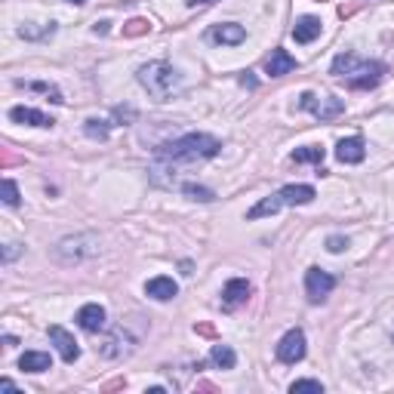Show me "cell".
Listing matches in <instances>:
<instances>
[{
    "label": "cell",
    "mask_w": 394,
    "mask_h": 394,
    "mask_svg": "<svg viewBox=\"0 0 394 394\" xmlns=\"http://www.w3.org/2000/svg\"><path fill=\"white\" fill-rule=\"evenodd\" d=\"M222 151V142L216 136L210 133H185L179 136V139L167 142V145H161L154 151V157L161 163H167V167H173V163H195V161H210V157H216Z\"/></svg>",
    "instance_id": "obj_1"
},
{
    "label": "cell",
    "mask_w": 394,
    "mask_h": 394,
    "mask_svg": "<svg viewBox=\"0 0 394 394\" xmlns=\"http://www.w3.org/2000/svg\"><path fill=\"white\" fill-rule=\"evenodd\" d=\"M329 71H333L336 77H345V83L351 90H372V87H379L385 77L382 62L361 59L357 53H339L333 59V68Z\"/></svg>",
    "instance_id": "obj_2"
},
{
    "label": "cell",
    "mask_w": 394,
    "mask_h": 394,
    "mask_svg": "<svg viewBox=\"0 0 394 394\" xmlns=\"http://www.w3.org/2000/svg\"><path fill=\"white\" fill-rule=\"evenodd\" d=\"M139 83L145 87V92L157 102H170L179 90H182V74L170 65V62H148L136 71Z\"/></svg>",
    "instance_id": "obj_3"
},
{
    "label": "cell",
    "mask_w": 394,
    "mask_h": 394,
    "mask_svg": "<svg viewBox=\"0 0 394 394\" xmlns=\"http://www.w3.org/2000/svg\"><path fill=\"white\" fill-rule=\"evenodd\" d=\"M314 197H318V195H314L311 185H284L281 191H274V195L262 197L259 204H256L253 210L247 213V219L274 216V213H277V210H284V206H305V204H311Z\"/></svg>",
    "instance_id": "obj_4"
},
{
    "label": "cell",
    "mask_w": 394,
    "mask_h": 394,
    "mask_svg": "<svg viewBox=\"0 0 394 394\" xmlns=\"http://www.w3.org/2000/svg\"><path fill=\"white\" fill-rule=\"evenodd\" d=\"M96 253H99L96 234H74V238H62L56 243V259L62 265H77L83 259H92Z\"/></svg>",
    "instance_id": "obj_5"
},
{
    "label": "cell",
    "mask_w": 394,
    "mask_h": 394,
    "mask_svg": "<svg viewBox=\"0 0 394 394\" xmlns=\"http://www.w3.org/2000/svg\"><path fill=\"white\" fill-rule=\"evenodd\" d=\"M299 108L302 111H311L318 120H333V117H339L342 111H345V102L342 99H336V96H314V92H302L299 96Z\"/></svg>",
    "instance_id": "obj_6"
},
{
    "label": "cell",
    "mask_w": 394,
    "mask_h": 394,
    "mask_svg": "<svg viewBox=\"0 0 394 394\" xmlns=\"http://www.w3.org/2000/svg\"><path fill=\"white\" fill-rule=\"evenodd\" d=\"M336 286V277L324 268H308L305 271V293H308V302H324V299L333 293Z\"/></svg>",
    "instance_id": "obj_7"
},
{
    "label": "cell",
    "mask_w": 394,
    "mask_h": 394,
    "mask_svg": "<svg viewBox=\"0 0 394 394\" xmlns=\"http://www.w3.org/2000/svg\"><path fill=\"white\" fill-rule=\"evenodd\" d=\"M305 357V333L299 327L286 329L284 339L277 342V361L281 363H299Z\"/></svg>",
    "instance_id": "obj_8"
},
{
    "label": "cell",
    "mask_w": 394,
    "mask_h": 394,
    "mask_svg": "<svg viewBox=\"0 0 394 394\" xmlns=\"http://www.w3.org/2000/svg\"><path fill=\"white\" fill-rule=\"evenodd\" d=\"M49 339H53V345L59 348V354H62V361H65V363H74L77 357H81V345H77L74 336H71L65 327L53 324V327H49Z\"/></svg>",
    "instance_id": "obj_9"
},
{
    "label": "cell",
    "mask_w": 394,
    "mask_h": 394,
    "mask_svg": "<svg viewBox=\"0 0 394 394\" xmlns=\"http://www.w3.org/2000/svg\"><path fill=\"white\" fill-rule=\"evenodd\" d=\"M249 293H253L249 281H243V277H231V281L225 284V290H222V305L231 311V308H238V305L247 302Z\"/></svg>",
    "instance_id": "obj_10"
},
{
    "label": "cell",
    "mask_w": 394,
    "mask_h": 394,
    "mask_svg": "<svg viewBox=\"0 0 394 394\" xmlns=\"http://www.w3.org/2000/svg\"><path fill=\"white\" fill-rule=\"evenodd\" d=\"M105 320H108V314H105V308L99 302H90L77 311V324H81V329H87V333H102Z\"/></svg>",
    "instance_id": "obj_11"
},
{
    "label": "cell",
    "mask_w": 394,
    "mask_h": 394,
    "mask_svg": "<svg viewBox=\"0 0 394 394\" xmlns=\"http://www.w3.org/2000/svg\"><path fill=\"white\" fill-rule=\"evenodd\" d=\"M210 40H213V44L238 47V44H243V40H247V31H243V25H234V22L213 25V28H210Z\"/></svg>",
    "instance_id": "obj_12"
},
{
    "label": "cell",
    "mask_w": 394,
    "mask_h": 394,
    "mask_svg": "<svg viewBox=\"0 0 394 394\" xmlns=\"http://www.w3.org/2000/svg\"><path fill=\"white\" fill-rule=\"evenodd\" d=\"M10 117L16 120V124H28V126H44V130H53L56 120L49 117V114L38 111V108H25V105H16V108H10Z\"/></svg>",
    "instance_id": "obj_13"
},
{
    "label": "cell",
    "mask_w": 394,
    "mask_h": 394,
    "mask_svg": "<svg viewBox=\"0 0 394 394\" xmlns=\"http://www.w3.org/2000/svg\"><path fill=\"white\" fill-rule=\"evenodd\" d=\"M145 296L157 299V302H170V299L179 296V284L173 281V277H167V274L151 277V281L145 284Z\"/></svg>",
    "instance_id": "obj_14"
},
{
    "label": "cell",
    "mask_w": 394,
    "mask_h": 394,
    "mask_svg": "<svg viewBox=\"0 0 394 394\" xmlns=\"http://www.w3.org/2000/svg\"><path fill=\"white\" fill-rule=\"evenodd\" d=\"M336 157H339V163H361L367 157V145H363L361 136H351V139H342L336 145Z\"/></svg>",
    "instance_id": "obj_15"
},
{
    "label": "cell",
    "mask_w": 394,
    "mask_h": 394,
    "mask_svg": "<svg viewBox=\"0 0 394 394\" xmlns=\"http://www.w3.org/2000/svg\"><path fill=\"white\" fill-rule=\"evenodd\" d=\"M296 68H299V62L293 59L286 49H274V53L268 56V62H265V74H271V77H284Z\"/></svg>",
    "instance_id": "obj_16"
},
{
    "label": "cell",
    "mask_w": 394,
    "mask_h": 394,
    "mask_svg": "<svg viewBox=\"0 0 394 394\" xmlns=\"http://www.w3.org/2000/svg\"><path fill=\"white\" fill-rule=\"evenodd\" d=\"M320 34V19L318 16H302L296 25H293V40L296 44H311Z\"/></svg>",
    "instance_id": "obj_17"
},
{
    "label": "cell",
    "mask_w": 394,
    "mask_h": 394,
    "mask_svg": "<svg viewBox=\"0 0 394 394\" xmlns=\"http://www.w3.org/2000/svg\"><path fill=\"white\" fill-rule=\"evenodd\" d=\"M49 367H53V361H49L47 351H25L19 357V370H25V372H44Z\"/></svg>",
    "instance_id": "obj_18"
},
{
    "label": "cell",
    "mask_w": 394,
    "mask_h": 394,
    "mask_svg": "<svg viewBox=\"0 0 394 394\" xmlns=\"http://www.w3.org/2000/svg\"><path fill=\"white\" fill-rule=\"evenodd\" d=\"M324 157H327V148L324 145H305V148H296V151L290 154V161L293 163H324Z\"/></svg>",
    "instance_id": "obj_19"
},
{
    "label": "cell",
    "mask_w": 394,
    "mask_h": 394,
    "mask_svg": "<svg viewBox=\"0 0 394 394\" xmlns=\"http://www.w3.org/2000/svg\"><path fill=\"white\" fill-rule=\"evenodd\" d=\"M210 361L216 363L219 370H234V363H238V354H234V348L231 345H213V351H210Z\"/></svg>",
    "instance_id": "obj_20"
},
{
    "label": "cell",
    "mask_w": 394,
    "mask_h": 394,
    "mask_svg": "<svg viewBox=\"0 0 394 394\" xmlns=\"http://www.w3.org/2000/svg\"><path fill=\"white\" fill-rule=\"evenodd\" d=\"M83 133H87L90 139L105 142V139H108V133H111V124H108V120H102V117H90L87 124H83Z\"/></svg>",
    "instance_id": "obj_21"
},
{
    "label": "cell",
    "mask_w": 394,
    "mask_h": 394,
    "mask_svg": "<svg viewBox=\"0 0 394 394\" xmlns=\"http://www.w3.org/2000/svg\"><path fill=\"white\" fill-rule=\"evenodd\" d=\"M182 195L188 200H200V204H210V200H216L210 188H204V185H195V182H185L182 185Z\"/></svg>",
    "instance_id": "obj_22"
},
{
    "label": "cell",
    "mask_w": 394,
    "mask_h": 394,
    "mask_svg": "<svg viewBox=\"0 0 394 394\" xmlns=\"http://www.w3.org/2000/svg\"><path fill=\"white\" fill-rule=\"evenodd\" d=\"M19 87H28V90H34V92H47L49 96V102H56V105H62L65 99H62V92L53 87V83H44V81H34V83H25V81H19Z\"/></svg>",
    "instance_id": "obj_23"
},
{
    "label": "cell",
    "mask_w": 394,
    "mask_h": 394,
    "mask_svg": "<svg viewBox=\"0 0 394 394\" xmlns=\"http://www.w3.org/2000/svg\"><path fill=\"white\" fill-rule=\"evenodd\" d=\"M151 31V25L145 22V19H130V22L124 25V34L126 38H139V34H148Z\"/></svg>",
    "instance_id": "obj_24"
},
{
    "label": "cell",
    "mask_w": 394,
    "mask_h": 394,
    "mask_svg": "<svg viewBox=\"0 0 394 394\" xmlns=\"http://www.w3.org/2000/svg\"><path fill=\"white\" fill-rule=\"evenodd\" d=\"M3 204L19 206V185L13 182V179H3Z\"/></svg>",
    "instance_id": "obj_25"
},
{
    "label": "cell",
    "mask_w": 394,
    "mask_h": 394,
    "mask_svg": "<svg viewBox=\"0 0 394 394\" xmlns=\"http://www.w3.org/2000/svg\"><path fill=\"white\" fill-rule=\"evenodd\" d=\"M290 391L293 394H299V391H318L320 394V391H324V385H320L318 379H299V382L290 385Z\"/></svg>",
    "instance_id": "obj_26"
},
{
    "label": "cell",
    "mask_w": 394,
    "mask_h": 394,
    "mask_svg": "<svg viewBox=\"0 0 394 394\" xmlns=\"http://www.w3.org/2000/svg\"><path fill=\"white\" fill-rule=\"evenodd\" d=\"M345 247H348V238H342V234H329V238H327V249H329V253H342Z\"/></svg>",
    "instance_id": "obj_27"
},
{
    "label": "cell",
    "mask_w": 394,
    "mask_h": 394,
    "mask_svg": "<svg viewBox=\"0 0 394 394\" xmlns=\"http://www.w3.org/2000/svg\"><path fill=\"white\" fill-rule=\"evenodd\" d=\"M16 253H19V247L16 243H6V253H3V259L10 262V259H16Z\"/></svg>",
    "instance_id": "obj_28"
},
{
    "label": "cell",
    "mask_w": 394,
    "mask_h": 394,
    "mask_svg": "<svg viewBox=\"0 0 394 394\" xmlns=\"http://www.w3.org/2000/svg\"><path fill=\"white\" fill-rule=\"evenodd\" d=\"M210 3H216V0H188V6H210Z\"/></svg>",
    "instance_id": "obj_29"
},
{
    "label": "cell",
    "mask_w": 394,
    "mask_h": 394,
    "mask_svg": "<svg viewBox=\"0 0 394 394\" xmlns=\"http://www.w3.org/2000/svg\"><path fill=\"white\" fill-rule=\"evenodd\" d=\"M0 388H6V391H13L16 385H13V379H0Z\"/></svg>",
    "instance_id": "obj_30"
},
{
    "label": "cell",
    "mask_w": 394,
    "mask_h": 394,
    "mask_svg": "<svg viewBox=\"0 0 394 394\" xmlns=\"http://www.w3.org/2000/svg\"><path fill=\"white\" fill-rule=\"evenodd\" d=\"M92 31H96V34H105V31H108V22H96V28H92Z\"/></svg>",
    "instance_id": "obj_31"
},
{
    "label": "cell",
    "mask_w": 394,
    "mask_h": 394,
    "mask_svg": "<svg viewBox=\"0 0 394 394\" xmlns=\"http://www.w3.org/2000/svg\"><path fill=\"white\" fill-rule=\"evenodd\" d=\"M68 3H87V0H68Z\"/></svg>",
    "instance_id": "obj_32"
}]
</instances>
